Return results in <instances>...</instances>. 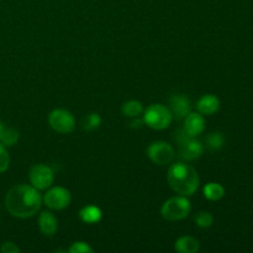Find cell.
Masks as SVG:
<instances>
[{
  "label": "cell",
  "mask_w": 253,
  "mask_h": 253,
  "mask_svg": "<svg viewBox=\"0 0 253 253\" xmlns=\"http://www.w3.org/2000/svg\"><path fill=\"white\" fill-rule=\"evenodd\" d=\"M42 197L32 185L19 184L12 187L5 197V207L15 217L26 219L31 217L40 210Z\"/></svg>",
  "instance_id": "cell-1"
},
{
  "label": "cell",
  "mask_w": 253,
  "mask_h": 253,
  "mask_svg": "<svg viewBox=\"0 0 253 253\" xmlns=\"http://www.w3.org/2000/svg\"><path fill=\"white\" fill-rule=\"evenodd\" d=\"M168 184L175 193L184 197H190L199 187V175L195 168L185 162L173 163L168 169Z\"/></svg>",
  "instance_id": "cell-2"
},
{
  "label": "cell",
  "mask_w": 253,
  "mask_h": 253,
  "mask_svg": "<svg viewBox=\"0 0 253 253\" xmlns=\"http://www.w3.org/2000/svg\"><path fill=\"white\" fill-rule=\"evenodd\" d=\"M174 140L179 146V158L183 161H195L202 157L204 152V145L195 137L188 135L184 128H179L174 133Z\"/></svg>",
  "instance_id": "cell-3"
},
{
  "label": "cell",
  "mask_w": 253,
  "mask_h": 253,
  "mask_svg": "<svg viewBox=\"0 0 253 253\" xmlns=\"http://www.w3.org/2000/svg\"><path fill=\"white\" fill-rule=\"evenodd\" d=\"M143 124L153 130H165L172 124L173 115L169 108L162 104H152L143 114Z\"/></svg>",
  "instance_id": "cell-4"
},
{
  "label": "cell",
  "mask_w": 253,
  "mask_h": 253,
  "mask_svg": "<svg viewBox=\"0 0 253 253\" xmlns=\"http://www.w3.org/2000/svg\"><path fill=\"white\" fill-rule=\"evenodd\" d=\"M192 205L184 195L179 197H173L168 199L161 208V214L163 219L168 221H179V220L185 219L190 214Z\"/></svg>",
  "instance_id": "cell-5"
},
{
  "label": "cell",
  "mask_w": 253,
  "mask_h": 253,
  "mask_svg": "<svg viewBox=\"0 0 253 253\" xmlns=\"http://www.w3.org/2000/svg\"><path fill=\"white\" fill-rule=\"evenodd\" d=\"M48 123L54 131L59 133H69L76 127V120L71 111L64 109H54L48 116Z\"/></svg>",
  "instance_id": "cell-6"
},
{
  "label": "cell",
  "mask_w": 253,
  "mask_h": 253,
  "mask_svg": "<svg viewBox=\"0 0 253 253\" xmlns=\"http://www.w3.org/2000/svg\"><path fill=\"white\" fill-rule=\"evenodd\" d=\"M147 156L155 165L167 166L174 158V148L169 143L157 141L148 146Z\"/></svg>",
  "instance_id": "cell-7"
},
{
  "label": "cell",
  "mask_w": 253,
  "mask_h": 253,
  "mask_svg": "<svg viewBox=\"0 0 253 253\" xmlns=\"http://www.w3.org/2000/svg\"><path fill=\"white\" fill-rule=\"evenodd\" d=\"M71 193L63 187H53L46 192L42 198L47 208L52 210H62L67 208L71 203Z\"/></svg>",
  "instance_id": "cell-8"
},
{
  "label": "cell",
  "mask_w": 253,
  "mask_h": 253,
  "mask_svg": "<svg viewBox=\"0 0 253 253\" xmlns=\"http://www.w3.org/2000/svg\"><path fill=\"white\" fill-rule=\"evenodd\" d=\"M54 180V173L49 166L35 165L30 169V182L32 187L39 190L47 189Z\"/></svg>",
  "instance_id": "cell-9"
},
{
  "label": "cell",
  "mask_w": 253,
  "mask_h": 253,
  "mask_svg": "<svg viewBox=\"0 0 253 253\" xmlns=\"http://www.w3.org/2000/svg\"><path fill=\"white\" fill-rule=\"evenodd\" d=\"M169 110L172 113L173 119L175 120H184L185 116L192 111L190 100L183 94L172 95L169 99Z\"/></svg>",
  "instance_id": "cell-10"
},
{
  "label": "cell",
  "mask_w": 253,
  "mask_h": 253,
  "mask_svg": "<svg viewBox=\"0 0 253 253\" xmlns=\"http://www.w3.org/2000/svg\"><path fill=\"white\" fill-rule=\"evenodd\" d=\"M183 128L185 132L192 137H197L198 135L203 133L205 130V119L200 113H193L190 111L184 119V126Z\"/></svg>",
  "instance_id": "cell-11"
},
{
  "label": "cell",
  "mask_w": 253,
  "mask_h": 253,
  "mask_svg": "<svg viewBox=\"0 0 253 253\" xmlns=\"http://www.w3.org/2000/svg\"><path fill=\"white\" fill-rule=\"evenodd\" d=\"M197 109L202 115H212L217 113L220 109V100L216 95L207 94L199 99L197 104Z\"/></svg>",
  "instance_id": "cell-12"
},
{
  "label": "cell",
  "mask_w": 253,
  "mask_h": 253,
  "mask_svg": "<svg viewBox=\"0 0 253 253\" xmlns=\"http://www.w3.org/2000/svg\"><path fill=\"white\" fill-rule=\"evenodd\" d=\"M40 230L46 236H53L58 229V222L56 216L51 211H42L39 217Z\"/></svg>",
  "instance_id": "cell-13"
},
{
  "label": "cell",
  "mask_w": 253,
  "mask_h": 253,
  "mask_svg": "<svg viewBox=\"0 0 253 253\" xmlns=\"http://www.w3.org/2000/svg\"><path fill=\"white\" fill-rule=\"evenodd\" d=\"M174 247L180 253H197L199 251V242L194 237L183 236L175 241Z\"/></svg>",
  "instance_id": "cell-14"
},
{
  "label": "cell",
  "mask_w": 253,
  "mask_h": 253,
  "mask_svg": "<svg viewBox=\"0 0 253 253\" xmlns=\"http://www.w3.org/2000/svg\"><path fill=\"white\" fill-rule=\"evenodd\" d=\"M103 216V212L95 205H88V207H84L83 209L79 211V217L82 219V221L85 222V224H96L101 220Z\"/></svg>",
  "instance_id": "cell-15"
},
{
  "label": "cell",
  "mask_w": 253,
  "mask_h": 253,
  "mask_svg": "<svg viewBox=\"0 0 253 253\" xmlns=\"http://www.w3.org/2000/svg\"><path fill=\"white\" fill-rule=\"evenodd\" d=\"M204 197L207 199L212 200V202H216L220 200L225 195V189L221 184L219 183H208L204 187Z\"/></svg>",
  "instance_id": "cell-16"
},
{
  "label": "cell",
  "mask_w": 253,
  "mask_h": 253,
  "mask_svg": "<svg viewBox=\"0 0 253 253\" xmlns=\"http://www.w3.org/2000/svg\"><path fill=\"white\" fill-rule=\"evenodd\" d=\"M121 110H123V114L125 116L135 119V118H138V116L142 114L143 106L140 101L128 100V101H126V103L123 104V108H121Z\"/></svg>",
  "instance_id": "cell-17"
},
{
  "label": "cell",
  "mask_w": 253,
  "mask_h": 253,
  "mask_svg": "<svg viewBox=\"0 0 253 253\" xmlns=\"http://www.w3.org/2000/svg\"><path fill=\"white\" fill-rule=\"evenodd\" d=\"M225 137L221 132H211L207 136V147L211 151H219L224 147Z\"/></svg>",
  "instance_id": "cell-18"
},
{
  "label": "cell",
  "mask_w": 253,
  "mask_h": 253,
  "mask_svg": "<svg viewBox=\"0 0 253 253\" xmlns=\"http://www.w3.org/2000/svg\"><path fill=\"white\" fill-rule=\"evenodd\" d=\"M100 124H101V118L99 116V114L91 113L84 118L82 125H83L84 130L93 131V130H96V128L100 126Z\"/></svg>",
  "instance_id": "cell-19"
},
{
  "label": "cell",
  "mask_w": 253,
  "mask_h": 253,
  "mask_svg": "<svg viewBox=\"0 0 253 253\" xmlns=\"http://www.w3.org/2000/svg\"><path fill=\"white\" fill-rule=\"evenodd\" d=\"M17 140H19V132L15 128H5L0 143L4 145L5 147H10V146H14Z\"/></svg>",
  "instance_id": "cell-20"
},
{
  "label": "cell",
  "mask_w": 253,
  "mask_h": 253,
  "mask_svg": "<svg viewBox=\"0 0 253 253\" xmlns=\"http://www.w3.org/2000/svg\"><path fill=\"white\" fill-rule=\"evenodd\" d=\"M194 220L195 224L199 227H202V229H208V227L211 226L212 222H214V217H212V215L208 211L198 212V214L195 215Z\"/></svg>",
  "instance_id": "cell-21"
},
{
  "label": "cell",
  "mask_w": 253,
  "mask_h": 253,
  "mask_svg": "<svg viewBox=\"0 0 253 253\" xmlns=\"http://www.w3.org/2000/svg\"><path fill=\"white\" fill-rule=\"evenodd\" d=\"M10 156L7 153L6 147L0 143V173H4L9 168Z\"/></svg>",
  "instance_id": "cell-22"
},
{
  "label": "cell",
  "mask_w": 253,
  "mask_h": 253,
  "mask_svg": "<svg viewBox=\"0 0 253 253\" xmlns=\"http://www.w3.org/2000/svg\"><path fill=\"white\" fill-rule=\"evenodd\" d=\"M68 251L71 253H91L93 252V249H91L86 242L78 241V242H74Z\"/></svg>",
  "instance_id": "cell-23"
},
{
  "label": "cell",
  "mask_w": 253,
  "mask_h": 253,
  "mask_svg": "<svg viewBox=\"0 0 253 253\" xmlns=\"http://www.w3.org/2000/svg\"><path fill=\"white\" fill-rule=\"evenodd\" d=\"M1 252L2 253H17L20 252V249L14 244V242L6 241L1 245Z\"/></svg>",
  "instance_id": "cell-24"
},
{
  "label": "cell",
  "mask_w": 253,
  "mask_h": 253,
  "mask_svg": "<svg viewBox=\"0 0 253 253\" xmlns=\"http://www.w3.org/2000/svg\"><path fill=\"white\" fill-rule=\"evenodd\" d=\"M4 130H5L4 124H2L1 121H0V140H1V136H2V133H4Z\"/></svg>",
  "instance_id": "cell-25"
}]
</instances>
